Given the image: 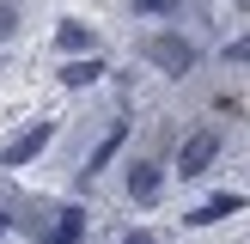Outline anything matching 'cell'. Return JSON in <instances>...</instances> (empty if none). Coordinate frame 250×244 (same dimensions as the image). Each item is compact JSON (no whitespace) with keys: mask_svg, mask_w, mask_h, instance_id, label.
Listing matches in <instances>:
<instances>
[{"mask_svg":"<svg viewBox=\"0 0 250 244\" xmlns=\"http://www.w3.org/2000/svg\"><path fill=\"white\" fill-rule=\"evenodd\" d=\"M146 61H153L159 73H171V80H183V73L195 67V43L177 37V31H159V37H146Z\"/></svg>","mask_w":250,"mask_h":244,"instance_id":"cell-1","label":"cell"},{"mask_svg":"<svg viewBox=\"0 0 250 244\" xmlns=\"http://www.w3.org/2000/svg\"><path fill=\"white\" fill-rule=\"evenodd\" d=\"M214 153H220V134H214V128L189 134V141H183V153H177V177H208Z\"/></svg>","mask_w":250,"mask_h":244,"instance_id":"cell-2","label":"cell"},{"mask_svg":"<svg viewBox=\"0 0 250 244\" xmlns=\"http://www.w3.org/2000/svg\"><path fill=\"white\" fill-rule=\"evenodd\" d=\"M49 134H55V122H31V128H24L19 141L6 146V165H12V171H19V165H31V159L49 146Z\"/></svg>","mask_w":250,"mask_h":244,"instance_id":"cell-3","label":"cell"},{"mask_svg":"<svg viewBox=\"0 0 250 244\" xmlns=\"http://www.w3.org/2000/svg\"><path fill=\"white\" fill-rule=\"evenodd\" d=\"M159 189H165V177H159V165H153V159H134V165H128V195H134V202H159Z\"/></svg>","mask_w":250,"mask_h":244,"instance_id":"cell-4","label":"cell"},{"mask_svg":"<svg viewBox=\"0 0 250 244\" xmlns=\"http://www.w3.org/2000/svg\"><path fill=\"white\" fill-rule=\"evenodd\" d=\"M55 43H61V55H92V49H98V37H92V24H80V19H61Z\"/></svg>","mask_w":250,"mask_h":244,"instance_id":"cell-5","label":"cell"},{"mask_svg":"<svg viewBox=\"0 0 250 244\" xmlns=\"http://www.w3.org/2000/svg\"><path fill=\"white\" fill-rule=\"evenodd\" d=\"M244 207V195H232V189H220V195H208L202 207L189 214V226H214V220H226V214H238Z\"/></svg>","mask_w":250,"mask_h":244,"instance_id":"cell-6","label":"cell"},{"mask_svg":"<svg viewBox=\"0 0 250 244\" xmlns=\"http://www.w3.org/2000/svg\"><path fill=\"white\" fill-rule=\"evenodd\" d=\"M85 238V214L80 207H67V214H55V226H43V244H80Z\"/></svg>","mask_w":250,"mask_h":244,"instance_id":"cell-7","label":"cell"},{"mask_svg":"<svg viewBox=\"0 0 250 244\" xmlns=\"http://www.w3.org/2000/svg\"><path fill=\"white\" fill-rule=\"evenodd\" d=\"M122 141H128V122H116V128H110V134H104V141H98V153H92V159H85V177H98V171H104V165H110V159H116V146H122Z\"/></svg>","mask_w":250,"mask_h":244,"instance_id":"cell-8","label":"cell"},{"mask_svg":"<svg viewBox=\"0 0 250 244\" xmlns=\"http://www.w3.org/2000/svg\"><path fill=\"white\" fill-rule=\"evenodd\" d=\"M98 73H104V61H98V55H80V61H67V73H61V80H67V85H92Z\"/></svg>","mask_w":250,"mask_h":244,"instance_id":"cell-9","label":"cell"},{"mask_svg":"<svg viewBox=\"0 0 250 244\" xmlns=\"http://www.w3.org/2000/svg\"><path fill=\"white\" fill-rule=\"evenodd\" d=\"M220 55H226V61H232V67H244V61H250V31H244V37H232V43H226V49H220Z\"/></svg>","mask_w":250,"mask_h":244,"instance_id":"cell-10","label":"cell"},{"mask_svg":"<svg viewBox=\"0 0 250 244\" xmlns=\"http://www.w3.org/2000/svg\"><path fill=\"white\" fill-rule=\"evenodd\" d=\"M12 31H19V6H12V0H0V43H6Z\"/></svg>","mask_w":250,"mask_h":244,"instance_id":"cell-11","label":"cell"},{"mask_svg":"<svg viewBox=\"0 0 250 244\" xmlns=\"http://www.w3.org/2000/svg\"><path fill=\"white\" fill-rule=\"evenodd\" d=\"M134 12H146V19H159V12H177V0H134Z\"/></svg>","mask_w":250,"mask_h":244,"instance_id":"cell-12","label":"cell"},{"mask_svg":"<svg viewBox=\"0 0 250 244\" xmlns=\"http://www.w3.org/2000/svg\"><path fill=\"white\" fill-rule=\"evenodd\" d=\"M122 244H159V238H146V232H134V238H122Z\"/></svg>","mask_w":250,"mask_h":244,"instance_id":"cell-13","label":"cell"}]
</instances>
